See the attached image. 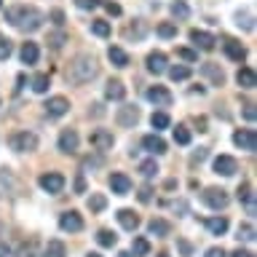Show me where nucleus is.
I'll use <instances>...</instances> for the list:
<instances>
[{"mask_svg":"<svg viewBox=\"0 0 257 257\" xmlns=\"http://www.w3.org/2000/svg\"><path fill=\"white\" fill-rule=\"evenodd\" d=\"M190 40L196 43L198 48H204V51H212L214 48V35H209V32H204V30H190Z\"/></svg>","mask_w":257,"mask_h":257,"instance_id":"f3484780","label":"nucleus"},{"mask_svg":"<svg viewBox=\"0 0 257 257\" xmlns=\"http://www.w3.org/2000/svg\"><path fill=\"white\" fill-rule=\"evenodd\" d=\"M169 78L172 80H188L190 78V67L188 64H177V67L169 70Z\"/></svg>","mask_w":257,"mask_h":257,"instance_id":"2f4dec72","label":"nucleus"},{"mask_svg":"<svg viewBox=\"0 0 257 257\" xmlns=\"http://www.w3.org/2000/svg\"><path fill=\"white\" fill-rule=\"evenodd\" d=\"M228 193H225L222 188H206L204 190V204L209 206V209H225L228 206Z\"/></svg>","mask_w":257,"mask_h":257,"instance_id":"39448f33","label":"nucleus"},{"mask_svg":"<svg viewBox=\"0 0 257 257\" xmlns=\"http://www.w3.org/2000/svg\"><path fill=\"white\" fill-rule=\"evenodd\" d=\"M96 72H99V64L91 54H78L75 59L70 62V70H67V80L75 86H83L88 83L91 78H96Z\"/></svg>","mask_w":257,"mask_h":257,"instance_id":"f03ea898","label":"nucleus"},{"mask_svg":"<svg viewBox=\"0 0 257 257\" xmlns=\"http://www.w3.org/2000/svg\"><path fill=\"white\" fill-rule=\"evenodd\" d=\"M104 206H107V198H104L102 193H91V198H88V209H91V212H102Z\"/></svg>","mask_w":257,"mask_h":257,"instance_id":"f704fd0d","label":"nucleus"},{"mask_svg":"<svg viewBox=\"0 0 257 257\" xmlns=\"http://www.w3.org/2000/svg\"><path fill=\"white\" fill-rule=\"evenodd\" d=\"M198 132H206V118H198Z\"/></svg>","mask_w":257,"mask_h":257,"instance_id":"4d7b16f0","label":"nucleus"},{"mask_svg":"<svg viewBox=\"0 0 257 257\" xmlns=\"http://www.w3.org/2000/svg\"><path fill=\"white\" fill-rule=\"evenodd\" d=\"M88 140H91V145H94L96 150H110L112 145H115V137H112L107 128H96V132H91Z\"/></svg>","mask_w":257,"mask_h":257,"instance_id":"ddd939ff","label":"nucleus"},{"mask_svg":"<svg viewBox=\"0 0 257 257\" xmlns=\"http://www.w3.org/2000/svg\"><path fill=\"white\" fill-rule=\"evenodd\" d=\"M0 257H8V246L6 244H0Z\"/></svg>","mask_w":257,"mask_h":257,"instance_id":"bf43d9fd","label":"nucleus"},{"mask_svg":"<svg viewBox=\"0 0 257 257\" xmlns=\"http://www.w3.org/2000/svg\"><path fill=\"white\" fill-rule=\"evenodd\" d=\"M230 257H254V254L249 252V249H236V252H233Z\"/></svg>","mask_w":257,"mask_h":257,"instance_id":"6e6d98bb","label":"nucleus"},{"mask_svg":"<svg viewBox=\"0 0 257 257\" xmlns=\"http://www.w3.org/2000/svg\"><path fill=\"white\" fill-rule=\"evenodd\" d=\"M172 14L180 16V19H188V16H190V8L185 6L182 0H174V3H172Z\"/></svg>","mask_w":257,"mask_h":257,"instance_id":"58836bf2","label":"nucleus"},{"mask_svg":"<svg viewBox=\"0 0 257 257\" xmlns=\"http://www.w3.org/2000/svg\"><path fill=\"white\" fill-rule=\"evenodd\" d=\"M104 96L107 99H112V102H120L126 96V86L120 83V80H110L107 86H104Z\"/></svg>","mask_w":257,"mask_h":257,"instance_id":"4be33fe9","label":"nucleus"},{"mask_svg":"<svg viewBox=\"0 0 257 257\" xmlns=\"http://www.w3.org/2000/svg\"><path fill=\"white\" fill-rule=\"evenodd\" d=\"M214 172L222 174V177H233V174L238 172L236 158H233V156H217L214 158Z\"/></svg>","mask_w":257,"mask_h":257,"instance_id":"9d476101","label":"nucleus"},{"mask_svg":"<svg viewBox=\"0 0 257 257\" xmlns=\"http://www.w3.org/2000/svg\"><path fill=\"white\" fill-rule=\"evenodd\" d=\"M233 142H236V148L241 150H257V134L252 132V128H238L236 134H233Z\"/></svg>","mask_w":257,"mask_h":257,"instance_id":"0eeeda50","label":"nucleus"},{"mask_svg":"<svg viewBox=\"0 0 257 257\" xmlns=\"http://www.w3.org/2000/svg\"><path fill=\"white\" fill-rule=\"evenodd\" d=\"M19 56H22V62L24 64H35L38 62V56H40V51H38V43H24L22 46V51H19Z\"/></svg>","mask_w":257,"mask_h":257,"instance_id":"b1692460","label":"nucleus"},{"mask_svg":"<svg viewBox=\"0 0 257 257\" xmlns=\"http://www.w3.org/2000/svg\"><path fill=\"white\" fill-rule=\"evenodd\" d=\"M11 148L16 153H32V150H38V137L32 132H16L11 137Z\"/></svg>","mask_w":257,"mask_h":257,"instance_id":"7ed1b4c3","label":"nucleus"},{"mask_svg":"<svg viewBox=\"0 0 257 257\" xmlns=\"http://www.w3.org/2000/svg\"><path fill=\"white\" fill-rule=\"evenodd\" d=\"M75 190L78 193H86V180H83V177H78V180H75Z\"/></svg>","mask_w":257,"mask_h":257,"instance_id":"5fc2aeb1","label":"nucleus"},{"mask_svg":"<svg viewBox=\"0 0 257 257\" xmlns=\"http://www.w3.org/2000/svg\"><path fill=\"white\" fill-rule=\"evenodd\" d=\"M132 254H134V257H148V254H150V241L142 238V236H137L134 244H132Z\"/></svg>","mask_w":257,"mask_h":257,"instance_id":"c85d7f7f","label":"nucleus"},{"mask_svg":"<svg viewBox=\"0 0 257 257\" xmlns=\"http://www.w3.org/2000/svg\"><path fill=\"white\" fill-rule=\"evenodd\" d=\"M142 148L156 153V156H161V153H166V142L161 140L158 134H148V137H142Z\"/></svg>","mask_w":257,"mask_h":257,"instance_id":"aec40b11","label":"nucleus"},{"mask_svg":"<svg viewBox=\"0 0 257 257\" xmlns=\"http://www.w3.org/2000/svg\"><path fill=\"white\" fill-rule=\"evenodd\" d=\"M118 222H120V228H126V230H137L140 228V214H137L134 209H120Z\"/></svg>","mask_w":257,"mask_h":257,"instance_id":"a211bd4d","label":"nucleus"},{"mask_svg":"<svg viewBox=\"0 0 257 257\" xmlns=\"http://www.w3.org/2000/svg\"><path fill=\"white\" fill-rule=\"evenodd\" d=\"M244 118H246V120H254V104H252V102L244 104Z\"/></svg>","mask_w":257,"mask_h":257,"instance_id":"3c124183","label":"nucleus"},{"mask_svg":"<svg viewBox=\"0 0 257 257\" xmlns=\"http://www.w3.org/2000/svg\"><path fill=\"white\" fill-rule=\"evenodd\" d=\"M174 142H177V145H190L188 126H177V128H174Z\"/></svg>","mask_w":257,"mask_h":257,"instance_id":"4c0bfd02","label":"nucleus"},{"mask_svg":"<svg viewBox=\"0 0 257 257\" xmlns=\"http://www.w3.org/2000/svg\"><path fill=\"white\" fill-rule=\"evenodd\" d=\"M51 22L56 24V27H62V24H64V11H62V8H54V11H51Z\"/></svg>","mask_w":257,"mask_h":257,"instance_id":"49530a36","label":"nucleus"},{"mask_svg":"<svg viewBox=\"0 0 257 257\" xmlns=\"http://www.w3.org/2000/svg\"><path fill=\"white\" fill-rule=\"evenodd\" d=\"M43 257H67V246H64L59 238H51L43 249Z\"/></svg>","mask_w":257,"mask_h":257,"instance_id":"5701e85b","label":"nucleus"},{"mask_svg":"<svg viewBox=\"0 0 257 257\" xmlns=\"http://www.w3.org/2000/svg\"><path fill=\"white\" fill-rule=\"evenodd\" d=\"M0 6H3V0H0Z\"/></svg>","mask_w":257,"mask_h":257,"instance_id":"0e129e2a","label":"nucleus"},{"mask_svg":"<svg viewBox=\"0 0 257 257\" xmlns=\"http://www.w3.org/2000/svg\"><path fill=\"white\" fill-rule=\"evenodd\" d=\"M206 228L214 233V236H222L225 230H228V220L225 217H209L206 220Z\"/></svg>","mask_w":257,"mask_h":257,"instance_id":"cd10ccee","label":"nucleus"},{"mask_svg":"<svg viewBox=\"0 0 257 257\" xmlns=\"http://www.w3.org/2000/svg\"><path fill=\"white\" fill-rule=\"evenodd\" d=\"M236 24H238V27H244V30H252L254 27V24H252V16H249V14H236Z\"/></svg>","mask_w":257,"mask_h":257,"instance_id":"37998d69","label":"nucleus"},{"mask_svg":"<svg viewBox=\"0 0 257 257\" xmlns=\"http://www.w3.org/2000/svg\"><path fill=\"white\" fill-rule=\"evenodd\" d=\"M110 188H112L115 196H126V193H132V180H128L126 174L115 172V174L110 177Z\"/></svg>","mask_w":257,"mask_h":257,"instance_id":"4468645a","label":"nucleus"},{"mask_svg":"<svg viewBox=\"0 0 257 257\" xmlns=\"http://www.w3.org/2000/svg\"><path fill=\"white\" fill-rule=\"evenodd\" d=\"M48 43H51L54 48H62V43H64V35H62V32H56V35L48 38Z\"/></svg>","mask_w":257,"mask_h":257,"instance_id":"09e8293b","label":"nucleus"},{"mask_svg":"<svg viewBox=\"0 0 257 257\" xmlns=\"http://www.w3.org/2000/svg\"><path fill=\"white\" fill-rule=\"evenodd\" d=\"M32 252H35V244H24L22 252H19V257H32Z\"/></svg>","mask_w":257,"mask_h":257,"instance_id":"603ef678","label":"nucleus"},{"mask_svg":"<svg viewBox=\"0 0 257 257\" xmlns=\"http://www.w3.org/2000/svg\"><path fill=\"white\" fill-rule=\"evenodd\" d=\"M156 172H158L156 158H148V161H142V164H140V174L148 177V180H150V177H156Z\"/></svg>","mask_w":257,"mask_h":257,"instance_id":"72a5a7b5","label":"nucleus"},{"mask_svg":"<svg viewBox=\"0 0 257 257\" xmlns=\"http://www.w3.org/2000/svg\"><path fill=\"white\" fill-rule=\"evenodd\" d=\"M67 110H70V102L64 99V96H51V99L46 102V112H48V115H54V118L64 115Z\"/></svg>","mask_w":257,"mask_h":257,"instance_id":"2eb2a0df","label":"nucleus"},{"mask_svg":"<svg viewBox=\"0 0 257 257\" xmlns=\"http://www.w3.org/2000/svg\"><path fill=\"white\" fill-rule=\"evenodd\" d=\"M204 257H225V252H222V246H212Z\"/></svg>","mask_w":257,"mask_h":257,"instance_id":"864d4df0","label":"nucleus"},{"mask_svg":"<svg viewBox=\"0 0 257 257\" xmlns=\"http://www.w3.org/2000/svg\"><path fill=\"white\" fill-rule=\"evenodd\" d=\"M148 70L161 75V72H166V54L164 51H153L148 54Z\"/></svg>","mask_w":257,"mask_h":257,"instance_id":"6ab92c4d","label":"nucleus"},{"mask_svg":"<svg viewBox=\"0 0 257 257\" xmlns=\"http://www.w3.org/2000/svg\"><path fill=\"white\" fill-rule=\"evenodd\" d=\"M40 188H43L46 193H51V196H56V193L64 190V177L59 172H48V174H40Z\"/></svg>","mask_w":257,"mask_h":257,"instance_id":"20e7f679","label":"nucleus"},{"mask_svg":"<svg viewBox=\"0 0 257 257\" xmlns=\"http://www.w3.org/2000/svg\"><path fill=\"white\" fill-rule=\"evenodd\" d=\"M158 257H169V254H158Z\"/></svg>","mask_w":257,"mask_h":257,"instance_id":"e2e57ef3","label":"nucleus"},{"mask_svg":"<svg viewBox=\"0 0 257 257\" xmlns=\"http://www.w3.org/2000/svg\"><path fill=\"white\" fill-rule=\"evenodd\" d=\"M107 56H110V62L115 64V67H126V64H128V54L120 46H110L107 48Z\"/></svg>","mask_w":257,"mask_h":257,"instance_id":"393cba45","label":"nucleus"},{"mask_svg":"<svg viewBox=\"0 0 257 257\" xmlns=\"http://www.w3.org/2000/svg\"><path fill=\"white\" fill-rule=\"evenodd\" d=\"M137 196H140V201H142V204H150V201H153V188H150V185H142Z\"/></svg>","mask_w":257,"mask_h":257,"instance_id":"79ce46f5","label":"nucleus"},{"mask_svg":"<svg viewBox=\"0 0 257 257\" xmlns=\"http://www.w3.org/2000/svg\"><path fill=\"white\" fill-rule=\"evenodd\" d=\"M238 241H254V225L252 222L238 225Z\"/></svg>","mask_w":257,"mask_h":257,"instance_id":"e433bc0d","label":"nucleus"},{"mask_svg":"<svg viewBox=\"0 0 257 257\" xmlns=\"http://www.w3.org/2000/svg\"><path fill=\"white\" fill-rule=\"evenodd\" d=\"M145 96H148V102H153L156 107H169V104H172V94H169L164 86H150L148 91H145Z\"/></svg>","mask_w":257,"mask_h":257,"instance_id":"6e6552de","label":"nucleus"},{"mask_svg":"<svg viewBox=\"0 0 257 257\" xmlns=\"http://www.w3.org/2000/svg\"><path fill=\"white\" fill-rule=\"evenodd\" d=\"M59 228L64 233H78V230H83V217H80L78 212H64L59 217Z\"/></svg>","mask_w":257,"mask_h":257,"instance_id":"1a4fd4ad","label":"nucleus"},{"mask_svg":"<svg viewBox=\"0 0 257 257\" xmlns=\"http://www.w3.org/2000/svg\"><path fill=\"white\" fill-rule=\"evenodd\" d=\"M78 8H83V11H88V8H96L99 6V0H75Z\"/></svg>","mask_w":257,"mask_h":257,"instance_id":"de8ad7c7","label":"nucleus"},{"mask_svg":"<svg viewBox=\"0 0 257 257\" xmlns=\"http://www.w3.org/2000/svg\"><path fill=\"white\" fill-rule=\"evenodd\" d=\"M78 145H80V137H78L75 128H64L59 134V150L62 153H75Z\"/></svg>","mask_w":257,"mask_h":257,"instance_id":"f8f14e48","label":"nucleus"},{"mask_svg":"<svg viewBox=\"0 0 257 257\" xmlns=\"http://www.w3.org/2000/svg\"><path fill=\"white\" fill-rule=\"evenodd\" d=\"M96 241H99V246H115V241H118V236L112 230H107V228H102L99 233H96Z\"/></svg>","mask_w":257,"mask_h":257,"instance_id":"7c9ffc66","label":"nucleus"},{"mask_svg":"<svg viewBox=\"0 0 257 257\" xmlns=\"http://www.w3.org/2000/svg\"><path fill=\"white\" fill-rule=\"evenodd\" d=\"M104 8H107V14L120 16V6H118V3H112V0H107V3H104Z\"/></svg>","mask_w":257,"mask_h":257,"instance_id":"8fccbe9b","label":"nucleus"},{"mask_svg":"<svg viewBox=\"0 0 257 257\" xmlns=\"http://www.w3.org/2000/svg\"><path fill=\"white\" fill-rule=\"evenodd\" d=\"M6 22L14 24L22 32H35L43 24V14L32 6H11V8H6Z\"/></svg>","mask_w":257,"mask_h":257,"instance_id":"f257e3e1","label":"nucleus"},{"mask_svg":"<svg viewBox=\"0 0 257 257\" xmlns=\"http://www.w3.org/2000/svg\"><path fill=\"white\" fill-rule=\"evenodd\" d=\"M204 72L209 75V80H212L214 86H222V83H225V72H222L220 67H217V64L206 62V64H204Z\"/></svg>","mask_w":257,"mask_h":257,"instance_id":"bb28decb","label":"nucleus"},{"mask_svg":"<svg viewBox=\"0 0 257 257\" xmlns=\"http://www.w3.org/2000/svg\"><path fill=\"white\" fill-rule=\"evenodd\" d=\"M8 56H11V40L0 35V62H3V59H8Z\"/></svg>","mask_w":257,"mask_h":257,"instance_id":"a19ab883","label":"nucleus"},{"mask_svg":"<svg viewBox=\"0 0 257 257\" xmlns=\"http://www.w3.org/2000/svg\"><path fill=\"white\" fill-rule=\"evenodd\" d=\"M158 35H161V38H174V35H177V24H172V22L158 24Z\"/></svg>","mask_w":257,"mask_h":257,"instance_id":"ea45409f","label":"nucleus"},{"mask_svg":"<svg viewBox=\"0 0 257 257\" xmlns=\"http://www.w3.org/2000/svg\"><path fill=\"white\" fill-rule=\"evenodd\" d=\"M148 230H150V236H158V238H164V236H169V230H172V225H169L166 220H150V222H148Z\"/></svg>","mask_w":257,"mask_h":257,"instance_id":"a878e982","label":"nucleus"},{"mask_svg":"<svg viewBox=\"0 0 257 257\" xmlns=\"http://www.w3.org/2000/svg\"><path fill=\"white\" fill-rule=\"evenodd\" d=\"M150 123H153V128H169V123H172V120H169L166 112H153V115H150Z\"/></svg>","mask_w":257,"mask_h":257,"instance_id":"c9c22d12","label":"nucleus"},{"mask_svg":"<svg viewBox=\"0 0 257 257\" xmlns=\"http://www.w3.org/2000/svg\"><path fill=\"white\" fill-rule=\"evenodd\" d=\"M118 257H134L132 252H118Z\"/></svg>","mask_w":257,"mask_h":257,"instance_id":"052dcab7","label":"nucleus"},{"mask_svg":"<svg viewBox=\"0 0 257 257\" xmlns=\"http://www.w3.org/2000/svg\"><path fill=\"white\" fill-rule=\"evenodd\" d=\"M115 120H118V126H123V128L137 126V120H140V107H134V104H123V107H118Z\"/></svg>","mask_w":257,"mask_h":257,"instance_id":"423d86ee","label":"nucleus"},{"mask_svg":"<svg viewBox=\"0 0 257 257\" xmlns=\"http://www.w3.org/2000/svg\"><path fill=\"white\" fill-rule=\"evenodd\" d=\"M48 86H51V78H48L46 72H38V75L32 78V91L46 94V91H48Z\"/></svg>","mask_w":257,"mask_h":257,"instance_id":"c756f323","label":"nucleus"},{"mask_svg":"<svg viewBox=\"0 0 257 257\" xmlns=\"http://www.w3.org/2000/svg\"><path fill=\"white\" fill-rule=\"evenodd\" d=\"M236 83H238L241 88H254V86H257L254 70H252V67H241V70L236 72Z\"/></svg>","mask_w":257,"mask_h":257,"instance_id":"412c9836","label":"nucleus"},{"mask_svg":"<svg viewBox=\"0 0 257 257\" xmlns=\"http://www.w3.org/2000/svg\"><path fill=\"white\" fill-rule=\"evenodd\" d=\"M91 32H94L96 38H107L110 35V22H104V19L91 22Z\"/></svg>","mask_w":257,"mask_h":257,"instance_id":"473e14b6","label":"nucleus"},{"mask_svg":"<svg viewBox=\"0 0 257 257\" xmlns=\"http://www.w3.org/2000/svg\"><path fill=\"white\" fill-rule=\"evenodd\" d=\"M180 249H182L185 254H190V244H185V241H180Z\"/></svg>","mask_w":257,"mask_h":257,"instance_id":"13d9d810","label":"nucleus"},{"mask_svg":"<svg viewBox=\"0 0 257 257\" xmlns=\"http://www.w3.org/2000/svg\"><path fill=\"white\" fill-rule=\"evenodd\" d=\"M238 201L246 206L249 214H254V188H252V182L238 185Z\"/></svg>","mask_w":257,"mask_h":257,"instance_id":"dca6fc26","label":"nucleus"},{"mask_svg":"<svg viewBox=\"0 0 257 257\" xmlns=\"http://www.w3.org/2000/svg\"><path fill=\"white\" fill-rule=\"evenodd\" d=\"M86 257H102V254H99V252H88Z\"/></svg>","mask_w":257,"mask_h":257,"instance_id":"680f3d73","label":"nucleus"},{"mask_svg":"<svg viewBox=\"0 0 257 257\" xmlns=\"http://www.w3.org/2000/svg\"><path fill=\"white\" fill-rule=\"evenodd\" d=\"M206 156H209V153H206V148H198V153H193V156H190V166L201 164V161H204Z\"/></svg>","mask_w":257,"mask_h":257,"instance_id":"a18cd8bd","label":"nucleus"},{"mask_svg":"<svg viewBox=\"0 0 257 257\" xmlns=\"http://www.w3.org/2000/svg\"><path fill=\"white\" fill-rule=\"evenodd\" d=\"M222 48H225V54H228V59H233V62H244L246 59V48L241 46L236 38H225Z\"/></svg>","mask_w":257,"mask_h":257,"instance_id":"9b49d317","label":"nucleus"},{"mask_svg":"<svg viewBox=\"0 0 257 257\" xmlns=\"http://www.w3.org/2000/svg\"><path fill=\"white\" fill-rule=\"evenodd\" d=\"M177 56H182V59H188V62H196L198 59V54L190 51V48H177Z\"/></svg>","mask_w":257,"mask_h":257,"instance_id":"c03bdc74","label":"nucleus"}]
</instances>
